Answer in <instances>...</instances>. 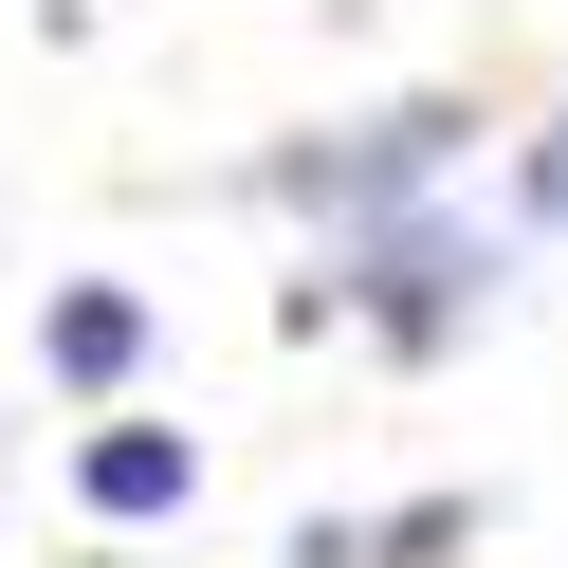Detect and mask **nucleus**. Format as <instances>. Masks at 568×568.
<instances>
[{
    "mask_svg": "<svg viewBox=\"0 0 568 568\" xmlns=\"http://www.w3.org/2000/svg\"><path fill=\"white\" fill-rule=\"evenodd\" d=\"M331 294L367 312L385 348H440L458 312L495 294V239H477V221H367V275H331Z\"/></svg>",
    "mask_w": 568,
    "mask_h": 568,
    "instance_id": "nucleus-1",
    "label": "nucleus"
},
{
    "mask_svg": "<svg viewBox=\"0 0 568 568\" xmlns=\"http://www.w3.org/2000/svg\"><path fill=\"white\" fill-rule=\"evenodd\" d=\"M458 129H477L458 92H404V111H367L348 148H294V165H275V202H331V221H367V202L440 184V165H458Z\"/></svg>",
    "mask_w": 568,
    "mask_h": 568,
    "instance_id": "nucleus-2",
    "label": "nucleus"
},
{
    "mask_svg": "<svg viewBox=\"0 0 568 568\" xmlns=\"http://www.w3.org/2000/svg\"><path fill=\"white\" fill-rule=\"evenodd\" d=\"M74 495H92L111 531H148V514H184V495H202V458H184V422H111V440L74 458Z\"/></svg>",
    "mask_w": 568,
    "mask_h": 568,
    "instance_id": "nucleus-3",
    "label": "nucleus"
},
{
    "mask_svg": "<svg viewBox=\"0 0 568 568\" xmlns=\"http://www.w3.org/2000/svg\"><path fill=\"white\" fill-rule=\"evenodd\" d=\"M38 367L55 385H129V367H148V294H55L38 312Z\"/></svg>",
    "mask_w": 568,
    "mask_h": 568,
    "instance_id": "nucleus-4",
    "label": "nucleus"
},
{
    "mask_svg": "<svg viewBox=\"0 0 568 568\" xmlns=\"http://www.w3.org/2000/svg\"><path fill=\"white\" fill-rule=\"evenodd\" d=\"M514 202H531V239H568V111L514 148Z\"/></svg>",
    "mask_w": 568,
    "mask_h": 568,
    "instance_id": "nucleus-5",
    "label": "nucleus"
}]
</instances>
